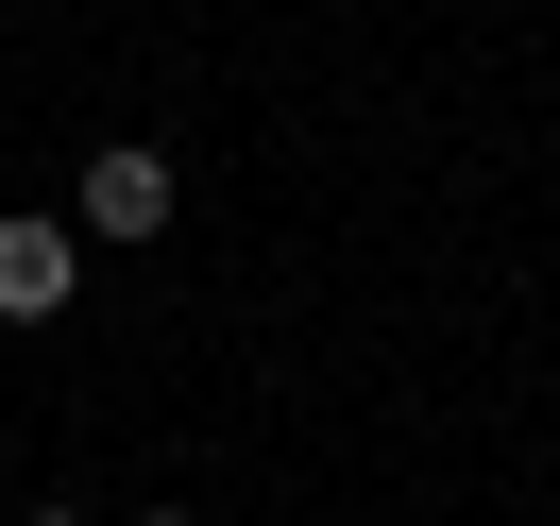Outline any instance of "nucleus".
<instances>
[{"instance_id": "nucleus-3", "label": "nucleus", "mask_w": 560, "mask_h": 526, "mask_svg": "<svg viewBox=\"0 0 560 526\" xmlns=\"http://www.w3.org/2000/svg\"><path fill=\"white\" fill-rule=\"evenodd\" d=\"M18 526H85V510H18Z\"/></svg>"}, {"instance_id": "nucleus-2", "label": "nucleus", "mask_w": 560, "mask_h": 526, "mask_svg": "<svg viewBox=\"0 0 560 526\" xmlns=\"http://www.w3.org/2000/svg\"><path fill=\"white\" fill-rule=\"evenodd\" d=\"M85 238H171V153H153V137L85 153Z\"/></svg>"}, {"instance_id": "nucleus-1", "label": "nucleus", "mask_w": 560, "mask_h": 526, "mask_svg": "<svg viewBox=\"0 0 560 526\" xmlns=\"http://www.w3.org/2000/svg\"><path fill=\"white\" fill-rule=\"evenodd\" d=\"M85 289V221H0V323H69Z\"/></svg>"}, {"instance_id": "nucleus-4", "label": "nucleus", "mask_w": 560, "mask_h": 526, "mask_svg": "<svg viewBox=\"0 0 560 526\" xmlns=\"http://www.w3.org/2000/svg\"><path fill=\"white\" fill-rule=\"evenodd\" d=\"M137 526H187V510H137Z\"/></svg>"}]
</instances>
